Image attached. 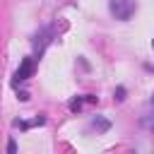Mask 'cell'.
Here are the masks:
<instances>
[{"mask_svg":"<svg viewBox=\"0 0 154 154\" xmlns=\"http://www.w3.org/2000/svg\"><path fill=\"white\" fill-rule=\"evenodd\" d=\"M108 10H111V14L116 19L125 22V19H130L135 14L137 5H135V0H108Z\"/></svg>","mask_w":154,"mask_h":154,"instance_id":"obj_1","label":"cell"},{"mask_svg":"<svg viewBox=\"0 0 154 154\" xmlns=\"http://www.w3.org/2000/svg\"><path fill=\"white\" fill-rule=\"evenodd\" d=\"M31 72H34V60H31V58H24L22 65H19V70L14 72V82H24V79H29Z\"/></svg>","mask_w":154,"mask_h":154,"instance_id":"obj_2","label":"cell"},{"mask_svg":"<svg viewBox=\"0 0 154 154\" xmlns=\"http://www.w3.org/2000/svg\"><path fill=\"white\" fill-rule=\"evenodd\" d=\"M142 128H147V130H152L154 132V116H142Z\"/></svg>","mask_w":154,"mask_h":154,"instance_id":"obj_3","label":"cell"},{"mask_svg":"<svg viewBox=\"0 0 154 154\" xmlns=\"http://www.w3.org/2000/svg\"><path fill=\"white\" fill-rule=\"evenodd\" d=\"M94 128L103 132V130H108V120H103V118H96V120H94Z\"/></svg>","mask_w":154,"mask_h":154,"instance_id":"obj_4","label":"cell"},{"mask_svg":"<svg viewBox=\"0 0 154 154\" xmlns=\"http://www.w3.org/2000/svg\"><path fill=\"white\" fill-rule=\"evenodd\" d=\"M7 154H17V142H14V140L7 142Z\"/></svg>","mask_w":154,"mask_h":154,"instance_id":"obj_5","label":"cell"},{"mask_svg":"<svg viewBox=\"0 0 154 154\" xmlns=\"http://www.w3.org/2000/svg\"><path fill=\"white\" fill-rule=\"evenodd\" d=\"M116 99H118V101H123V99H125V89H123V87H118V89H116Z\"/></svg>","mask_w":154,"mask_h":154,"instance_id":"obj_6","label":"cell"},{"mask_svg":"<svg viewBox=\"0 0 154 154\" xmlns=\"http://www.w3.org/2000/svg\"><path fill=\"white\" fill-rule=\"evenodd\" d=\"M152 46H154V41H152Z\"/></svg>","mask_w":154,"mask_h":154,"instance_id":"obj_7","label":"cell"},{"mask_svg":"<svg viewBox=\"0 0 154 154\" xmlns=\"http://www.w3.org/2000/svg\"><path fill=\"white\" fill-rule=\"evenodd\" d=\"M152 101H154V96H152Z\"/></svg>","mask_w":154,"mask_h":154,"instance_id":"obj_8","label":"cell"}]
</instances>
